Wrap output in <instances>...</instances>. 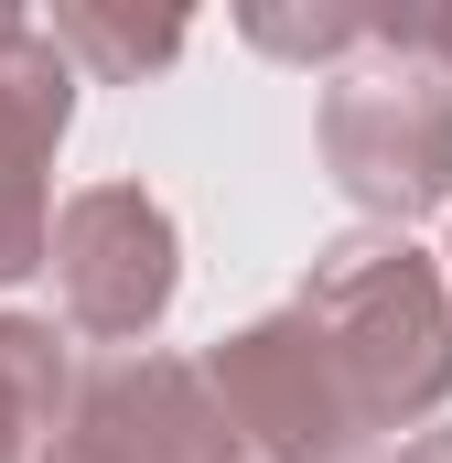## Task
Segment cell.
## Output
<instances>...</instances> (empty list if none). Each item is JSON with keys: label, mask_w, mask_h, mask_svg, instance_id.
Masks as SVG:
<instances>
[{"label": "cell", "mask_w": 452, "mask_h": 463, "mask_svg": "<svg viewBox=\"0 0 452 463\" xmlns=\"http://www.w3.org/2000/svg\"><path fill=\"white\" fill-rule=\"evenodd\" d=\"M194 377H205V399H216V420L237 431L248 463H366V442H377L355 377L334 366V345L291 302L237 324Z\"/></svg>", "instance_id": "obj_2"}, {"label": "cell", "mask_w": 452, "mask_h": 463, "mask_svg": "<svg viewBox=\"0 0 452 463\" xmlns=\"http://www.w3.org/2000/svg\"><path fill=\"white\" fill-rule=\"evenodd\" d=\"M324 173L388 227L431 216L452 194V87L399 43L344 54L324 76Z\"/></svg>", "instance_id": "obj_3"}, {"label": "cell", "mask_w": 452, "mask_h": 463, "mask_svg": "<svg viewBox=\"0 0 452 463\" xmlns=\"http://www.w3.org/2000/svg\"><path fill=\"white\" fill-rule=\"evenodd\" d=\"M442 291H452V269H442Z\"/></svg>", "instance_id": "obj_12"}, {"label": "cell", "mask_w": 452, "mask_h": 463, "mask_svg": "<svg viewBox=\"0 0 452 463\" xmlns=\"http://www.w3.org/2000/svg\"><path fill=\"white\" fill-rule=\"evenodd\" d=\"M291 313L334 345L377 431H410L452 399V291L410 237H334L302 269Z\"/></svg>", "instance_id": "obj_1"}, {"label": "cell", "mask_w": 452, "mask_h": 463, "mask_svg": "<svg viewBox=\"0 0 452 463\" xmlns=\"http://www.w3.org/2000/svg\"><path fill=\"white\" fill-rule=\"evenodd\" d=\"M65 388H76L65 335H54V324H33V313H0V463H33L43 442H54Z\"/></svg>", "instance_id": "obj_7"}, {"label": "cell", "mask_w": 452, "mask_h": 463, "mask_svg": "<svg viewBox=\"0 0 452 463\" xmlns=\"http://www.w3.org/2000/svg\"><path fill=\"white\" fill-rule=\"evenodd\" d=\"M399 463H452V431H420V442H410Z\"/></svg>", "instance_id": "obj_11"}, {"label": "cell", "mask_w": 452, "mask_h": 463, "mask_svg": "<svg viewBox=\"0 0 452 463\" xmlns=\"http://www.w3.org/2000/svg\"><path fill=\"white\" fill-rule=\"evenodd\" d=\"M76 118V65L43 43V22L0 11V291L43 269V227H54V151Z\"/></svg>", "instance_id": "obj_6"}, {"label": "cell", "mask_w": 452, "mask_h": 463, "mask_svg": "<svg viewBox=\"0 0 452 463\" xmlns=\"http://www.w3.org/2000/svg\"><path fill=\"white\" fill-rule=\"evenodd\" d=\"M237 33H248L259 54H291V65H344V54H366V11H280V0H248Z\"/></svg>", "instance_id": "obj_9"}, {"label": "cell", "mask_w": 452, "mask_h": 463, "mask_svg": "<svg viewBox=\"0 0 452 463\" xmlns=\"http://www.w3.org/2000/svg\"><path fill=\"white\" fill-rule=\"evenodd\" d=\"M33 463H248V453L184 355L129 345V355H98L65 388V420Z\"/></svg>", "instance_id": "obj_5"}, {"label": "cell", "mask_w": 452, "mask_h": 463, "mask_svg": "<svg viewBox=\"0 0 452 463\" xmlns=\"http://www.w3.org/2000/svg\"><path fill=\"white\" fill-rule=\"evenodd\" d=\"M43 269H54L65 335L118 345V355L140 345V335L173 313V291H184L173 216H162V194H140V184H87V194H65L54 227H43Z\"/></svg>", "instance_id": "obj_4"}, {"label": "cell", "mask_w": 452, "mask_h": 463, "mask_svg": "<svg viewBox=\"0 0 452 463\" xmlns=\"http://www.w3.org/2000/svg\"><path fill=\"white\" fill-rule=\"evenodd\" d=\"M366 43H399V54H420V65L452 87V0H431V11H366Z\"/></svg>", "instance_id": "obj_10"}, {"label": "cell", "mask_w": 452, "mask_h": 463, "mask_svg": "<svg viewBox=\"0 0 452 463\" xmlns=\"http://www.w3.org/2000/svg\"><path fill=\"white\" fill-rule=\"evenodd\" d=\"M43 43L76 65V87L98 76V87H140V76H162L173 54H184V22H129V11H98V0H65L54 22H43Z\"/></svg>", "instance_id": "obj_8"}]
</instances>
